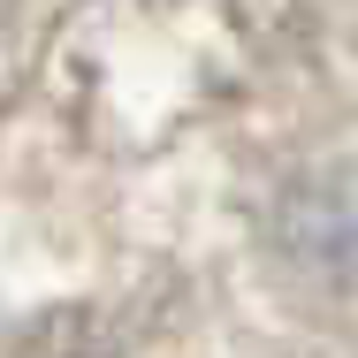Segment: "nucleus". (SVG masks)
<instances>
[{
  "label": "nucleus",
  "mask_w": 358,
  "mask_h": 358,
  "mask_svg": "<svg viewBox=\"0 0 358 358\" xmlns=\"http://www.w3.org/2000/svg\"><path fill=\"white\" fill-rule=\"evenodd\" d=\"M0 358H358V0H0Z\"/></svg>",
  "instance_id": "obj_1"
}]
</instances>
